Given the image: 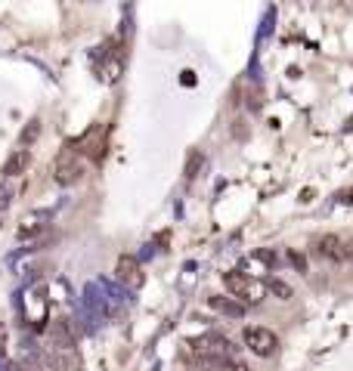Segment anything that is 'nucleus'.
Instances as JSON below:
<instances>
[{"label":"nucleus","mask_w":353,"mask_h":371,"mask_svg":"<svg viewBox=\"0 0 353 371\" xmlns=\"http://www.w3.org/2000/svg\"><path fill=\"white\" fill-rule=\"evenodd\" d=\"M223 288H226V294H233L236 301H242L245 306H257L264 301L266 288L264 282H257L251 273H242V269H233V273H223Z\"/></svg>","instance_id":"f257e3e1"},{"label":"nucleus","mask_w":353,"mask_h":371,"mask_svg":"<svg viewBox=\"0 0 353 371\" xmlns=\"http://www.w3.org/2000/svg\"><path fill=\"white\" fill-rule=\"evenodd\" d=\"M242 340H245V347H248L254 356H261V359L273 356V353H276V347H279L276 334H273L270 328H261V325L245 328V331H242Z\"/></svg>","instance_id":"f03ea898"},{"label":"nucleus","mask_w":353,"mask_h":371,"mask_svg":"<svg viewBox=\"0 0 353 371\" xmlns=\"http://www.w3.org/2000/svg\"><path fill=\"white\" fill-rule=\"evenodd\" d=\"M313 251H316V257H322V260H329V263H347L344 238H338V235H322V238H316Z\"/></svg>","instance_id":"7ed1b4c3"},{"label":"nucleus","mask_w":353,"mask_h":371,"mask_svg":"<svg viewBox=\"0 0 353 371\" xmlns=\"http://www.w3.org/2000/svg\"><path fill=\"white\" fill-rule=\"evenodd\" d=\"M50 347H53L56 353H71V347H75V331H71V325L66 319H56V322L50 325Z\"/></svg>","instance_id":"20e7f679"},{"label":"nucleus","mask_w":353,"mask_h":371,"mask_svg":"<svg viewBox=\"0 0 353 371\" xmlns=\"http://www.w3.org/2000/svg\"><path fill=\"white\" fill-rule=\"evenodd\" d=\"M84 176V164L75 158V155H62L59 161H56V183L59 186H71L78 183Z\"/></svg>","instance_id":"39448f33"},{"label":"nucleus","mask_w":353,"mask_h":371,"mask_svg":"<svg viewBox=\"0 0 353 371\" xmlns=\"http://www.w3.org/2000/svg\"><path fill=\"white\" fill-rule=\"evenodd\" d=\"M208 303H211V310L214 312H220V316H226V319H245V306L242 301H236L233 294H214V297H208Z\"/></svg>","instance_id":"423d86ee"},{"label":"nucleus","mask_w":353,"mask_h":371,"mask_svg":"<svg viewBox=\"0 0 353 371\" xmlns=\"http://www.w3.org/2000/svg\"><path fill=\"white\" fill-rule=\"evenodd\" d=\"M118 278H121V282H127L131 288H136V285L143 282L140 266H136L134 257H121V260H118Z\"/></svg>","instance_id":"0eeeda50"},{"label":"nucleus","mask_w":353,"mask_h":371,"mask_svg":"<svg viewBox=\"0 0 353 371\" xmlns=\"http://www.w3.org/2000/svg\"><path fill=\"white\" fill-rule=\"evenodd\" d=\"M28 161H31V155L25 152V149H19V152H13L10 158L3 164V176H19L28 170Z\"/></svg>","instance_id":"6e6552de"},{"label":"nucleus","mask_w":353,"mask_h":371,"mask_svg":"<svg viewBox=\"0 0 353 371\" xmlns=\"http://www.w3.org/2000/svg\"><path fill=\"white\" fill-rule=\"evenodd\" d=\"M270 291L279 297V301H291V297H294V294H291V288H288L285 282H279V278H273V282H270Z\"/></svg>","instance_id":"1a4fd4ad"},{"label":"nucleus","mask_w":353,"mask_h":371,"mask_svg":"<svg viewBox=\"0 0 353 371\" xmlns=\"http://www.w3.org/2000/svg\"><path fill=\"white\" fill-rule=\"evenodd\" d=\"M10 198H13V189L0 186V211H6V208H10Z\"/></svg>","instance_id":"9d476101"},{"label":"nucleus","mask_w":353,"mask_h":371,"mask_svg":"<svg viewBox=\"0 0 353 371\" xmlns=\"http://www.w3.org/2000/svg\"><path fill=\"white\" fill-rule=\"evenodd\" d=\"M226 371H248V368H245V362H239V359H226Z\"/></svg>","instance_id":"9b49d317"},{"label":"nucleus","mask_w":353,"mask_h":371,"mask_svg":"<svg viewBox=\"0 0 353 371\" xmlns=\"http://www.w3.org/2000/svg\"><path fill=\"white\" fill-rule=\"evenodd\" d=\"M3 371H28V368H25V365H19V362H6Z\"/></svg>","instance_id":"f8f14e48"},{"label":"nucleus","mask_w":353,"mask_h":371,"mask_svg":"<svg viewBox=\"0 0 353 371\" xmlns=\"http://www.w3.org/2000/svg\"><path fill=\"white\" fill-rule=\"evenodd\" d=\"M344 254H347V263H353V238L344 241Z\"/></svg>","instance_id":"ddd939ff"}]
</instances>
